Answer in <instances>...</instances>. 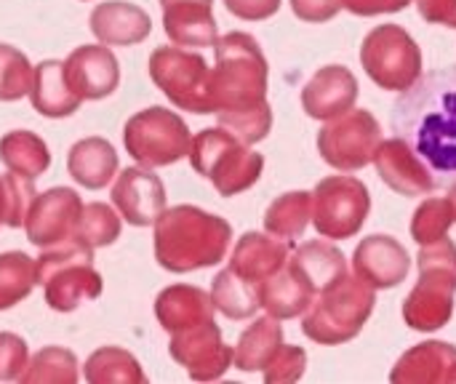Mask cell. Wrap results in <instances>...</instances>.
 <instances>
[{
	"label": "cell",
	"instance_id": "1",
	"mask_svg": "<svg viewBox=\"0 0 456 384\" xmlns=\"http://www.w3.org/2000/svg\"><path fill=\"white\" fill-rule=\"evenodd\" d=\"M390 123L428 163L438 187L449 190L456 182V67L428 72L406 88Z\"/></svg>",
	"mask_w": 456,
	"mask_h": 384
},
{
	"label": "cell",
	"instance_id": "2",
	"mask_svg": "<svg viewBox=\"0 0 456 384\" xmlns=\"http://www.w3.org/2000/svg\"><path fill=\"white\" fill-rule=\"evenodd\" d=\"M155 259L174 275L195 273L219 265L232 243L227 219L198 206H171L155 219Z\"/></svg>",
	"mask_w": 456,
	"mask_h": 384
},
{
	"label": "cell",
	"instance_id": "3",
	"mask_svg": "<svg viewBox=\"0 0 456 384\" xmlns=\"http://www.w3.org/2000/svg\"><path fill=\"white\" fill-rule=\"evenodd\" d=\"M216 64L208 69L211 112H240L267 104V56L248 32H227L214 43Z\"/></svg>",
	"mask_w": 456,
	"mask_h": 384
},
{
	"label": "cell",
	"instance_id": "4",
	"mask_svg": "<svg viewBox=\"0 0 456 384\" xmlns=\"http://www.w3.org/2000/svg\"><path fill=\"white\" fill-rule=\"evenodd\" d=\"M377 307V291L358 275L345 273L331 286L321 289L302 315V334L323 347H337L355 339Z\"/></svg>",
	"mask_w": 456,
	"mask_h": 384
},
{
	"label": "cell",
	"instance_id": "5",
	"mask_svg": "<svg viewBox=\"0 0 456 384\" xmlns=\"http://www.w3.org/2000/svg\"><path fill=\"white\" fill-rule=\"evenodd\" d=\"M35 278L43 286V299L56 313H75L83 302L102 297V275L94 267V249L75 235L40 249L35 259Z\"/></svg>",
	"mask_w": 456,
	"mask_h": 384
},
{
	"label": "cell",
	"instance_id": "6",
	"mask_svg": "<svg viewBox=\"0 0 456 384\" xmlns=\"http://www.w3.org/2000/svg\"><path fill=\"white\" fill-rule=\"evenodd\" d=\"M419 281L403 302V321L414 331H438L449 326L456 297V243L446 235L422 246Z\"/></svg>",
	"mask_w": 456,
	"mask_h": 384
},
{
	"label": "cell",
	"instance_id": "7",
	"mask_svg": "<svg viewBox=\"0 0 456 384\" xmlns=\"http://www.w3.org/2000/svg\"><path fill=\"white\" fill-rule=\"evenodd\" d=\"M187 158L195 174L208 179L214 190L224 198L251 190L265 171L262 152H254L251 144L240 142L222 126L195 134Z\"/></svg>",
	"mask_w": 456,
	"mask_h": 384
},
{
	"label": "cell",
	"instance_id": "8",
	"mask_svg": "<svg viewBox=\"0 0 456 384\" xmlns=\"http://www.w3.org/2000/svg\"><path fill=\"white\" fill-rule=\"evenodd\" d=\"M123 144L139 166L163 168L187 158L192 134L176 112L166 107H147L126 120Z\"/></svg>",
	"mask_w": 456,
	"mask_h": 384
},
{
	"label": "cell",
	"instance_id": "9",
	"mask_svg": "<svg viewBox=\"0 0 456 384\" xmlns=\"http://www.w3.org/2000/svg\"><path fill=\"white\" fill-rule=\"evenodd\" d=\"M361 64L382 91L403 94L422 78V48L401 24H379L363 37Z\"/></svg>",
	"mask_w": 456,
	"mask_h": 384
},
{
	"label": "cell",
	"instance_id": "10",
	"mask_svg": "<svg viewBox=\"0 0 456 384\" xmlns=\"http://www.w3.org/2000/svg\"><path fill=\"white\" fill-rule=\"evenodd\" d=\"M152 83L176 107L195 115H211L208 99V64L200 53L182 45H158L147 61Z\"/></svg>",
	"mask_w": 456,
	"mask_h": 384
},
{
	"label": "cell",
	"instance_id": "11",
	"mask_svg": "<svg viewBox=\"0 0 456 384\" xmlns=\"http://www.w3.org/2000/svg\"><path fill=\"white\" fill-rule=\"evenodd\" d=\"M371 214V192L353 174H334L313 190V227L321 238L347 241L361 233Z\"/></svg>",
	"mask_w": 456,
	"mask_h": 384
},
{
	"label": "cell",
	"instance_id": "12",
	"mask_svg": "<svg viewBox=\"0 0 456 384\" xmlns=\"http://www.w3.org/2000/svg\"><path fill=\"white\" fill-rule=\"evenodd\" d=\"M382 144V126L369 110H347L339 118H331L318 131L321 158L342 171L353 174L366 168L374 160L377 147Z\"/></svg>",
	"mask_w": 456,
	"mask_h": 384
},
{
	"label": "cell",
	"instance_id": "13",
	"mask_svg": "<svg viewBox=\"0 0 456 384\" xmlns=\"http://www.w3.org/2000/svg\"><path fill=\"white\" fill-rule=\"evenodd\" d=\"M168 353L195 382L222 380L232 366V347L224 345L222 331L214 321L174 331L168 342Z\"/></svg>",
	"mask_w": 456,
	"mask_h": 384
},
{
	"label": "cell",
	"instance_id": "14",
	"mask_svg": "<svg viewBox=\"0 0 456 384\" xmlns=\"http://www.w3.org/2000/svg\"><path fill=\"white\" fill-rule=\"evenodd\" d=\"M80 211L83 198L69 187H51L45 192H37L24 222L27 241L37 249H48L72 238Z\"/></svg>",
	"mask_w": 456,
	"mask_h": 384
},
{
	"label": "cell",
	"instance_id": "15",
	"mask_svg": "<svg viewBox=\"0 0 456 384\" xmlns=\"http://www.w3.org/2000/svg\"><path fill=\"white\" fill-rule=\"evenodd\" d=\"M110 198L120 219L134 227H150L166 211V184L147 166H131L115 174Z\"/></svg>",
	"mask_w": 456,
	"mask_h": 384
},
{
	"label": "cell",
	"instance_id": "16",
	"mask_svg": "<svg viewBox=\"0 0 456 384\" xmlns=\"http://www.w3.org/2000/svg\"><path fill=\"white\" fill-rule=\"evenodd\" d=\"M371 163L377 174L382 176V182L403 198L430 195L433 190H438V182L433 171L428 168V163L401 136L382 139Z\"/></svg>",
	"mask_w": 456,
	"mask_h": 384
},
{
	"label": "cell",
	"instance_id": "17",
	"mask_svg": "<svg viewBox=\"0 0 456 384\" xmlns=\"http://www.w3.org/2000/svg\"><path fill=\"white\" fill-rule=\"evenodd\" d=\"M64 78L83 102H99L115 94L120 83V67L110 45H77L64 59Z\"/></svg>",
	"mask_w": 456,
	"mask_h": 384
},
{
	"label": "cell",
	"instance_id": "18",
	"mask_svg": "<svg viewBox=\"0 0 456 384\" xmlns=\"http://www.w3.org/2000/svg\"><path fill=\"white\" fill-rule=\"evenodd\" d=\"M353 270L358 278H363L374 291L395 289L409 278L411 257L390 235H369L358 243L353 254Z\"/></svg>",
	"mask_w": 456,
	"mask_h": 384
},
{
	"label": "cell",
	"instance_id": "19",
	"mask_svg": "<svg viewBox=\"0 0 456 384\" xmlns=\"http://www.w3.org/2000/svg\"><path fill=\"white\" fill-rule=\"evenodd\" d=\"M361 96L358 78L345 64L321 67L302 88V107L313 120H331L355 107Z\"/></svg>",
	"mask_w": 456,
	"mask_h": 384
},
{
	"label": "cell",
	"instance_id": "20",
	"mask_svg": "<svg viewBox=\"0 0 456 384\" xmlns=\"http://www.w3.org/2000/svg\"><path fill=\"white\" fill-rule=\"evenodd\" d=\"M163 29L174 45L214 48L219 29L214 19V0H160Z\"/></svg>",
	"mask_w": 456,
	"mask_h": 384
},
{
	"label": "cell",
	"instance_id": "21",
	"mask_svg": "<svg viewBox=\"0 0 456 384\" xmlns=\"http://www.w3.org/2000/svg\"><path fill=\"white\" fill-rule=\"evenodd\" d=\"M294 241L275 238L270 233H246L238 238L232 254H230V270L248 283H265L273 278L281 267H286L294 246Z\"/></svg>",
	"mask_w": 456,
	"mask_h": 384
},
{
	"label": "cell",
	"instance_id": "22",
	"mask_svg": "<svg viewBox=\"0 0 456 384\" xmlns=\"http://www.w3.org/2000/svg\"><path fill=\"white\" fill-rule=\"evenodd\" d=\"M88 27L94 32V37L104 45H139L142 40L150 37L152 32V19L150 13L136 5V3H126V0H107L99 3L91 16H88Z\"/></svg>",
	"mask_w": 456,
	"mask_h": 384
},
{
	"label": "cell",
	"instance_id": "23",
	"mask_svg": "<svg viewBox=\"0 0 456 384\" xmlns=\"http://www.w3.org/2000/svg\"><path fill=\"white\" fill-rule=\"evenodd\" d=\"M398 384H456V347L452 342H422L406 350L390 372Z\"/></svg>",
	"mask_w": 456,
	"mask_h": 384
},
{
	"label": "cell",
	"instance_id": "24",
	"mask_svg": "<svg viewBox=\"0 0 456 384\" xmlns=\"http://www.w3.org/2000/svg\"><path fill=\"white\" fill-rule=\"evenodd\" d=\"M214 313H216V307L211 302V294L198 286H187V283L166 286L155 299V318L166 334L190 329L195 323L214 321Z\"/></svg>",
	"mask_w": 456,
	"mask_h": 384
},
{
	"label": "cell",
	"instance_id": "25",
	"mask_svg": "<svg viewBox=\"0 0 456 384\" xmlns=\"http://www.w3.org/2000/svg\"><path fill=\"white\" fill-rule=\"evenodd\" d=\"M315 294L318 291L313 289V283L289 262L273 278L259 283V305L267 310V315L278 321H291V318L305 315Z\"/></svg>",
	"mask_w": 456,
	"mask_h": 384
},
{
	"label": "cell",
	"instance_id": "26",
	"mask_svg": "<svg viewBox=\"0 0 456 384\" xmlns=\"http://www.w3.org/2000/svg\"><path fill=\"white\" fill-rule=\"evenodd\" d=\"M27 96L35 112H40L43 118H53V120L77 112L83 104V99L69 88L64 78V61L59 59H45L35 67L32 88Z\"/></svg>",
	"mask_w": 456,
	"mask_h": 384
},
{
	"label": "cell",
	"instance_id": "27",
	"mask_svg": "<svg viewBox=\"0 0 456 384\" xmlns=\"http://www.w3.org/2000/svg\"><path fill=\"white\" fill-rule=\"evenodd\" d=\"M118 152L102 136H86L67 152V174L86 190L107 187L118 174Z\"/></svg>",
	"mask_w": 456,
	"mask_h": 384
},
{
	"label": "cell",
	"instance_id": "28",
	"mask_svg": "<svg viewBox=\"0 0 456 384\" xmlns=\"http://www.w3.org/2000/svg\"><path fill=\"white\" fill-rule=\"evenodd\" d=\"M281 347H283V329L278 318L273 315L256 318L232 347V366L246 374L265 372V366L275 358Z\"/></svg>",
	"mask_w": 456,
	"mask_h": 384
},
{
	"label": "cell",
	"instance_id": "29",
	"mask_svg": "<svg viewBox=\"0 0 456 384\" xmlns=\"http://www.w3.org/2000/svg\"><path fill=\"white\" fill-rule=\"evenodd\" d=\"M289 265L297 267V270L313 283L315 291L331 286L334 281H339V278L347 273V259H345V254H342L329 238H326V241L302 243L299 249L291 251Z\"/></svg>",
	"mask_w": 456,
	"mask_h": 384
},
{
	"label": "cell",
	"instance_id": "30",
	"mask_svg": "<svg viewBox=\"0 0 456 384\" xmlns=\"http://www.w3.org/2000/svg\"><path fill=\"white\" fill-rule=\"evenodd\" d=\"M0 160L11 174L37 179L51 166V150L37 134L19 128L0 136Z\"/></svg>",
	"mask_w": 456,
	"mask_h": 384
},
{
	"label": "cell",
	"instance_id": "31",
	"mask_svg": "<svg viewBox=\"0 0 456 384\" xmlns=\"http://www.w3.org/2000/svg\"><path fill=\"white\" fill-rule=\"evenodd\" d=\"M310 222H313V192L307 190L283 192L265 211V233L283 241L302 238Z\"/></svg>",
	"mask_w": 456,
	"mask_h": 384
},
{
	"label": "cell",
	"instance_id": "32",
	"mask_svg": "<svg viewBox=\"0 0 456 384\" xmlns=\"http://www.w3.org/2000/svg\"><path fill=\"white\" fill-rule=\"evenodd\" d=\"M211 302L230 321H248L262 307L259 305V286L235 275L230 267L216 273L214 286H211Z\"/></svg>",
	"mask_w": 456,
	"mask_h": 384
},
{
	"label": "cell",
	"instance_id": "33",
	"mask_svg": "<svg viewBox=\"0 0 456 384\" xmlns=\"http://www.w3.org/2000/svg\"><path fill=\"white\" fill-rule=\"evenodd\" d=\"M83 377L88 384H144L147 374L136 355L123 347H99L88 355L83 366Z\"/></svg>",
	"mask_w": 456,
	"mask_h": 384
},
{
	"label": "cell",
	"instance_id": "34",
	"mask_svg": "<svg viewBox=\"0 0 456 384\" xmlns=\"http://www.w3.org/2000/svg\"><path fill=\"white\" fill-rule=\"evenodd\" d=\"M80 380V364L67 347H43L37 350L19 382L24 384H75Z\"/></svg>",
	"mask_w": 456,
	"mask_h": 384
},
{
	"label": "cell",
	"instance_id": "35",
	"mask_svg": "<svg viewBox=\"0 0 456 384\" xmlns=\"http://www.w3.org/2000/svg\"><path fill=\"white\" fill-rule=\"evenodd\" d=\"M37 286L35 278V259L24 251H5L0 254V310L16 307L21 299L32 294Z\"/></svg>",
	"mask_w": 456,
	"mask_h": 384
},
{
	"label": "cell",
	"instance_id": "36",
	"mask_svg": "<svg viewBox=\"0 0 456 384\" xmlns=\"http://www.w3.org/2000/svg\"><path fill=\"white\" fill-rule=\"evenodd\" d=\"M123 222L120 214L107 203H83V211L75 225V238L83 241L88 249H104L112 246L120 238Z\"/></svg>",
	"mask_w": 456,
	"mask_h": 384
},
{
	"label": "cell",
	"instance_id": "37",
	"mask_svg": "<svg viewBox=\"0 0 456 384\" xmlns=\"http://www.w3.org/2000/svg\"><path fill=\"white\" fill-rule=\"evenodd\" d=\"M452 225H454V208L449 198H428L411 214V238L419 246H428L446 238Z\"/></svg>",
	"mask_w": 456,
	"mask_h": 384
},
{
	"label": "cell",
	"instance_id": "38",
	"mask_svg": "<svg viewBox=\"0 0 456 384\" xmlns=\"http://www.w3.org/2000/svg\"><path fill=\"white\" fill-rule=\"evenodd\" d=\"M35 67L29 64L27 53L19 48L0 43V102H19L32 88Z\"/></svg>",
	"mask_w": 456,
	"mask_h": 384
},
{
	"label": "cell",
	"instance_id": "39",
	"mask_svg": "<svg viewBox=\"0 0 456 384\" xmlns=\"http://www.w3.org/2000/svg\"><path fill=\"white\" fill-rule=\"evenodd\" d=\"M219 118V126L227 128L230 134H235L240 142L246 144H256L262 139H267L270 128H273V110H270V102L262 104V107H254V110H240V112H224V115H216Z\"/></svg>",
	"mask_w": 456,
	"mask_h": 384
},
{
	"label": "cell",
	"instance_id": "40",
	"mask_svg": "<svg viewBox=\"0 0 456 384\" xmlns=\"http://www.w3.org/2000/svg\"><path fill=\"white\" fill-rule=\"evenodd\" d=\"M3 187H5V227L16 230V227H24L27 222V214L37 198V190H35V179H24V176H16V174H3Z\"/></svg>",
	"mask_w": 456,
	"mask_h": 384
},
{
	"label": "cell",
	"instance_id": "41",
	"mask_svg": "<svg viewBox=\"0 0 456 384\" xmlns=\"http://www.w3.org/2000/svg\"><path fill=\"white\" fill-rule=\"evenodd\" d=\"M307 369V353L297 345H283L275 358L265 366V382H299Z\"/></svg>",
	"mask_w": 456,
	"mask_h": 384
},
{
	"label": "cell",
	"instance_id": "42",
	"mask_svg": "<svg viewBox=\"0 0 456 384\" xmlns=\"http://www.w3.org/2000/svg\"><path fill=\"white\" fill-rule=\"evenodd\" d=\"M29 364V347L19 334L0 331V382H19Z\"/></svg>",
	"mask_w": 456,
	"mask_h": 384
},
{
	"label": "cell",
	"instance_id": "43",
	"mask_svg": "<svg viewBox=\"0 0 456 384\" xmlns=\"http://www.w3.org/2000/svg\"><path fill=\"white\" fill-rule=\"evenodd\" d=\"M289 3H291L294 16L310 24L331 21L342 11V0H289Z\"/></svg>",
	"mask_w": 456,
	"mask_h": 384
},
{
	"label": "cell",
	"instance_id": "44",
	"mask_svg": "<svg viewBox=\"0 0 456 384\" xmlns=\"http://www.w3.org/2000/svg\"><path fill=\"white\" fill-rule=\"evenodd\" d=\"M224 8L243 21H265L281 11L283 0H222Z\"/></svg>",
	"mask_w": 456,
	"mask_h": 384
},
{
	"label": "cell",
	"instance_id": "45",
	"mask_svg": "<svg viewBox=\"0 0 456 384\" xmlns=\"http://www.w3.org/2000/svg\"><path fill=\"white\" fill-rule=\"evenodd\" d=\"M411 3L414 0H342V8H347L355 16H379V13H398Z\"/></svg>",
	"mask_w": 456,
	"mask_h": 384
},
{
	"label": "cell",
	"instance_id": "46",
	"mask_svg": "<svg viewBox=\"0 0 456 384\" xmlns=\"http://www.w3.org/2000/svg\"><path fill=\"white\" fill-rule=\"evenodd\" d=\"M417 8L425 21L456 29V0H417Z\"/></svg>",
	"mask_w": 456,
	"mask_h": 384
},
{
	"label": "cell",
	"instance_id": "47",
	"mask_svg": "<svg viewBox=\"0 0 456 384\" xmlns=\"http://www.w3.org/2000/svg\"><path fill=\"white\" fill-rule=\"evenodd\" d=\"M5 222V187H3V176H0V225Z\"/></svg>",
	"mask_w": 456,
	"mask_h": 384
},
{
	"label": "cell",
	"instance_id": "48",
	"mask_svg": "<svg viewBox=\"0 0 456 384\" xmlns=\"http://www.w3.org/2000/svg\"><path fill=\"white\" fill-rule=\"evenodd\" d=\"M449 203H452V208H454V222H456V182L449 187Z\"/></svg>",
	"mask_w": 456,
	"mask_h": 384
}]
</instances>
